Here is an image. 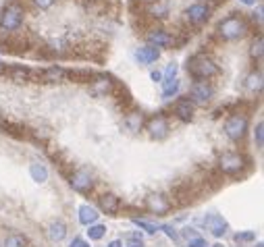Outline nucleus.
<instances>
[{
    "mask_svg": "<svg viewBox=\"0 0 264 247\" xmlns=\"http://www.w3.org/2000/svg\"><path fill=\"white\" fill-rule=\"evenodd\" d=\"M146 131H148V135H150L152 139L160 141V139L169 137L171 125H169V121H167V116H165V114H156V116H152V119L148 121Z\"/></svg>",
    "mask_w": 264,
    "mask_h": 247,
    "instance_id": "8",
    "label": "nucleus"
},
{
    "mask_svg": "<svg viewBox=\"0 0 264 247\" xmlns=\"http://www.w3.org/2000/svg\"><path fill=\"white\" fill-rule=\"evenodd\" d=\"M187 73L196 81H208L221 73L219 65H216L210 56L206 54H196L187 61Z\"/></svg>",
    "mask_w": 264,
    "mask_h": 247,
    "instance_id": "1",
    "label": "nucleus"
},
{
    "mask_svg": "<svg viewBox=\"0 0 264 247\" xmlns=\"http://www.w3.org/2000/svg\"><path fill=\"white\" fill-rule=\"evenodd\" d=\"M29 174H31V179L36 183H46V181H48V168H46L42 162H31L29 164Z\"/></svg>",
    "mask_w": 264,
    "mask_h": 247,
    "instance_id": "22",
    "label": "nucleus"
},
{
    "mask_svg": "<svg viewBox=\"0 0 264 247\" xmlns=\"http://www.w3.org/2000/svg\"><path fill=\"white\" fill-rule=\"evenodd\" d=\"M106 247H123V241H121V239H114V241H110Z\"/></svg>",
    "mask_w": 264,
    "mask_h": 247,
    "instance_id": "40",
    "label": "nucleus"
},
{
    "mask_svg": "<svg viewBox=\"0 0 264 247\" xmlns=\"http://www.w3.org/2000/svg\"><path fill=\"white\" fill-rule=\"evenodd\" d=\"M2 73H4V65H2V63H0V75H2Z\"/></svg>",
    "mask_w": 264,
    "mask_h": 247,
    "instance_id": "43",
    "label": "nucleus"
},
{
    "mask_svg": "<svg viewBox=\"0 0 264 247\" xmlns=\"http://www.w3.org/2000/svg\"><path fill=\"white\" fill-rule=\"evenodd\" d=\"M100 208H102V212H106V214L117 216L121 210V199L114 193H104L100 197Z\"/></svg>",
    "mask_w": 264,
    "mask_h": 247,
    "instance_id": "17",
    "label": "nucleus"
},
{
    "mask_svg": "<svg viewBox=\"0 0 264 247\" xmlns=\"http://www.w3.org/2000/svg\"><path fill=\"white\" fill-rule=\"evenodd\" d=\"M214 96V87L208 83V81H193L189 87V100L198 106H206Z\"/></svg>",
    "mask_w": 264,
    "mask_h": 247,
    "instance_id": "7",
    "label": "nucleus"
},
{
    "mask_svg": "<svg viewBox=\"0 0 264 247\" xmlns=\"http://www.w3.org/2000/svg\"><path fill=\"white\" fill-rule=\"evenodd\" d=\"M0 127H6V125H4V119H2V116H0Z\"/></svg>",
    "mask_w": 264,
    "mask_h": 247,
    "instance_id": "44",
    "label": "nucleus"
},
{
    "mask_svg": "<svg viewBox=\"0 0 264 247\" xmlns=\"http://www.w3.org/2000/svg\"><path fill=\"white\" fill-rule=\"evenodd\" d=\"M248 129H250V121H248V116L242 114V112H233L223 125L225 135L231 141H235V144H239V141L248 135Z\"/></svg>",
    "mask_w": 264,
    "mask_h": 247,
    "instance_id": "4",
    "label": "nucleus"
},
{
    "mask_svg": "<svg viewBox=\"0 0 264 247\" xmlns=\"http://www.w3.org/2000/svg\"><path fill=\"white\" fill-rule=\"evenodd\" d=\"M23 17H25V10L19 2H8L2 10H0V29L10 33L17 31L23 25Z\"/></svg>",
    "mask_w": 264,
    "mask_h": 247,
    "instance_id": "3",
    "label": "nucleus"
},
{
    "mask_svg": "<svg viewBox=\"0 0 264 247\" xmlns=\"http://www.w3.org/2000/svg\"><path fill=\"white\" fill-rule=\"evenodd\" d=\"M150 79L154 81V83H163V73H160V71H152V73H150Z\"/></svg>",
    "mask_w": 264,
    "mask_h": 247,
    "instance_id": "37",
    "label": "nucleus"
},
{
    "mask_svg": "<svg viewBox=\"0 0 264 247\" xmlns=\"http://www.w3.org/2000/svg\"><path fill=\"white\" fill-rule=\"evenodd\" d=\"M123 125H125V129H127L129 133H140L142 127H144V112L142 110L127 112V114H125V119H123Z\"/></svg>",
    "mask_w": 264,
    "mask_h": 247,
    "instance_id": "15",
    "label": "nucleus"
},
{
    "mask_svg": "<svg viewBox=\"0 0 264 247\" xmlns=\"http://www.w3.org/2000/svg\"><path fill=\"white\" fill-rule=\"evenodd\" d=\"M185 237L196 239V237H198V235H196V229H185Z\"/></svg>",
    "mask_w": 264,
    "mask_h": 247,
    "instance_id": "39",
    "label": "nucleus"
},
{
    "mask_svg": "<svg viewBox=\"0 0 264 247\" xmlns=\"http://www.w3.org/2000/svg\"><path fill=\"white\" fill-rule=\"evenodd\" d=\"M10 79H13L15 83H25V81L31 79V71L27 67H13L10 69Z\"/></svg>",
    "mask_w": 264,
    "mask_h": 247,
    "instance_id": "24",
    "label": "nucleus"
},
{
    "mask_svg": "<svg viewBox=\"0 0 264 247\" xmlns=\"http://www.w3.org/2000/svg\"><path fill=\"white\" fill-rule=\"evenodd\" d=\"M106 235V227L104 225H89V229H88V237L91 239V241H100L102 237Z\"/></svg>",
    "mask_w": 264,
    "mask_h": 247,
    "instance_id": "25",
    "label": "nucleus"
},
{
    "mask_svg": "<svg viewBox=\"0 0 264 247\" xmlns=\"http://www.w3.org/2000/svg\"><path fill=\"white\" fill-rule=\"evenodd\" d=\"M158 58H160V50L154 48V46H150V44L135 50V61L140 65H152V63L158 61Z\"/></svg>",
    "mask_w": 264,
    "mask_h": 247,
    "instance_id": "14",
    "label": "nucleus"
},
{
    "mask_svg": "<svg viewBox=\"0 0 264 247\" xmlns=\"http://www.w3.org/2000/svg\"><path fill=\"white\" fill-rule=\"evenodd\" d=\"M146 208L152 212V214L156 216H165L167 212L171 210V202L165 197V195H160V193H150L146 197Z\"/></svg>",
    "mask_w": 264,
    "mask_h": 247,
    "instance_id": "10",
    "label": "nucleus"
},
{
    "mask_svg": "<svg viewBox=\"0 0 264 247\" xmlns=\"http://www.w3.org/2000/svg\"><path fill=\"white\" fill-rule=\"evenodd\" d=\"M114 89V81L110 75H96L94 79L89 81V93L94 98H104L110 96Z\"/></svg>",
    "mask_w": 264,
    "mask_h": 247,
    "instance_id": "9",
    "label": "nucleus"
},
{
    "mask_svg": "<svg viewBox=\"0 0 264 247\" xmlns=\"http://www.w3.org/2000/svg\"><path fill=\"white\" fill-rule=\"evenodd\" d=\"M42 79L48 81V83H59V81L67 79V71L63 67H50V69H46L42 73Z\"/></svg>",
    "mask_w": 264,
    "mask_h": 247,
    "instance_id": "20",
    "label": "nucleus"
},
{
    "mask_svg": "<svg viewBox=\"0 0 264 247\" xmlns=\"http://www.w3.org/2000/svg\"><path fill=\"white\" fill-rule=\"evenodd\" d=\"M179 87H181V81L175 77V79H165L163 81V98L165 100H171L173 96L179 93Z\"/></svg>",
    "mask_w": 264,
    "mask_h": 247,
    "instance_id": "23",
    "label": "nucleus"
},
{
    "mask_svg": "<svg viewBox=\"0 0 264 247\" xmlns=\"http://www.w3.org/2000/svg\"><path fill=\"white\" fill-rule=\"evenodd\" d=\"M256 247H262V243H258V245H256Z\"/></svg>",
    "mask_w": 264,
    "mask_h": 247,
    "instance_id": "46",
    "label": "nucleus"
},
{
    "mask_svg": "<svg viewBox=\"0 0 264 247\" xmlns=\"http://www.w3.org/2000/svg\"><path fill=\"white\" fill-rule=\"evenodd\" d=\"M262 52H264V38H262V35H258V38L254 40V44H252L250 56L254 58V61H260V58H262Z\"/></svg>",
    "mask_w": 264,
    "mask_h": 247,
    "instance_id": "26",
    "label": "nucleus"
},
{
    "mask_svg": "<svg viewBox=\"0 0 264 247\" xmlns=\"http://www.w3.org/2000/svg\"><path fill=\"white\" fill-rule=\"evenodd\" d=\"M254 239H256V233H252V231H250V233H237V235H235V241H237V243L254 241Z\"/></svg>",
    "mask_w": 264,
    "mask_h": 247,
    "instance_id": "31",
    "label": "nucleus"
},
{
    "mask_svg": "<svg viewBox=\"0 0 264 247\" xmlns=\"http://www.w3.org/2000/svg\"><path fill=\"white\" fill-rule=\"evenodd\" d=\"M210 17V8L206 4H191L185 8V19L191 23V25H202V23H206Z\"/></svg>",
    "mask_w": 264,
    "mask_h": 247,
    "instance_id": "11",
    "label": "nucleus"
},
{
    "mask_svg": "<svg viewBox=\"0 0 264 247\" xmlns=\"http://www.w3.org/2000/svg\"><path fill=\"white\" fill-rule=\"evenodd\" d=\"M152 13H154V17H167V6H154L152 8Z\"/></svg>",
    "mask_w": 264,
    "mask_h": 247,
    "instance_id": "38",
    "label": "nucleus"
},
{
    "mask_svg": "<svg viewBox=\"0 0 264 247\" xmlns=\"http://www.w3.org/2000/svg\"><path fill=\"white\" fill-rule=\"evenodd\" d=\"M262 73L260 71H252V73L246 77V89L252 93H260L262 91Z\"/></svg>",
    "mask_w": 264,
    "mask_h": 247,
    "instance_id": "21",
    "label": "nucleus"
},
{
    "mask_svg": "<svg viewBox=\"0 0 264 247\" xmlns=\"http://www.w3.org/2000/svg\"><path fill=\"white\" fill-rule=\"evenodd\" d=\"M148 44L160 50V48H167V46L173 44V38H171V33H167L165 29H154L148 33Z\"/></svg>",
    "mask_w": 264,
    "mask_h": 247,
    "instance_id": "16",
    "label": "nucleus"
},
{
    "mask_svg": "<svg viewBox=\"0 0 264 247\" xmlns=\"http://www.w3.org/2000/svg\"><path fill=\"white\" fill-rule=\"evenodd\" d=\"M125 239H127V241L131 243L129 247H142V245H144V239H142V235H140V233H129Z\"/></svg>",
    "mask_w": 264,
    "mask_h": 247,
    "instance_id": "30",
    "label": "nucleus"
},
{
    "mask_svg": "<svg viewBox=\"0 0 264 247\" xmlns=\"http://www.w3.org/2000/svg\"><path fill=\"white\" fill-rule=\"evenodd\" d=\"M187 247H208V243H206V239H202V237H196V239H189Z\"/></svg>",
    "mask_w": 264,
    "mask_h": 247,
    "instance_id": "33",
    "label": "nucleus"
},
{
    "mask_svg": "<svg viewBox=\"0 0 264 247\" xmlns=\"http://www.w3.org/2000/svg\"><path fill=\"white\" fill-rule=\"evenodd\" d=\"M212 247H225V245H223V243H216V245H212Z\"/></svg>",
    "mask_w": 264,
    "mask_h": 247,
    "instance_id": "45",
    "label": "nucleus"
},
{
    "mask_svg": "<svg viewBox=\"0 0 264 247\" xmlns=\"http://www.w3.org/2000/svg\"><path fill=\"white\" fill-rule=\"evenodd\" d=\"M246 164H248V158L244 154H239V152H223V154L219 156V168L225 174L242 172Z\"/></svg>",
    "mask_w": 264,
    "mask_h": 247,
    "instance_id": "5",
    "label": "nucleus"
},
{
    "mask_svg": "<svg viewBox=\"0 0 264 247\" xmlns=\"http://www.w3.org/2000/svg\"><path fill=\"white\" fill-rule=\"evenodd\" d=\"M98 210L96 208H91L89 204H84V206H79V222L86 227L89 225H96V220H98Z\"/></svg>",
    "mask_w": 264,
    "mask_h": 247,
    "instance_id": "18",
    "label": "nucleus"
},
{
    "mask_svg": "<svg viewBox=\"0 0 264 247\" xmlns=\"http://www.w3.org/2000/svg\"><path fill=\"white\" fill-rule=\"evenodd\" d=\"M163 231H165V233L169 235L171 239H177V231H175L173 227H171V225H165V227H163Z\"/></svg>",
    "mask_w": 264,
    "mask_h": 247,
    "instance_id": "36",
    "label": "nucleus"
},
{
    "mask_svg": "<svg viewBox=\"0 0 264 247\" xmlns=\"http://www.w3.org/2000/svg\"><path fill=\"white\" fill-rule=\"evenodd\" d=\"M254 141H256V148L262 150L264 148V123L258 121L256 129H254Z\"/></svg>",
    "mask_w": 264,
    "mask_h": 247,
    "instance_id": "28",
    "label": "nucleus"
},
{
    "mask_svg": "<svg viewBox=\"0 0 264 247\" xmlns=\"http://www.w3.org/2000/svg\"><path fill=\"white\" fill-rule=\"evenodd\" d=\"M33 2H36V6H40L42 10H46V8L54 6V2H56V0H33Z\"/></svg>",
    "mask_w": 264,
    "mask_h": 247,
    "instance_id": "34",
    "label": "nucleus"
},
{
    "mask_svg": "<svg viewBox=\"0 0 264 247\" xmlns=\"http://www.w3.org/2000/svg\"><path fill=\"white\" fill-rule=\"evenodd\" d=\"M25 237L23 235H8V237L4 239V245L2 247H25Z\"/></svg>",
    "mask_w": 264,
    "mask_h": 247,
    "instance_id": "27",
    "label": "nucleus"
},
{
    "mask_svg": "<svg viewBox=\"0 0 264 247\" xmlns=\"http://www.w3.org/2000/svg\"><path fill=\"white\" fill-rule=\"evenodd\" d=\"M48 237H50V241H54V243H61V241L67 237V227H65V222H61V220L50 222V227H48Z\"/></svg>",
    "mask_w": 264,
    "mask_h": 247,
    "instance_id": "19",
    "label": "nucleus"
},
{
    "mask_svg": "<svg viewBox=\"0 0 264 247\" xmlns=\"http://www.w3.org/2000/svg\"><path fill=\"white\" fill-rule=\"evenodd\" d=\"M177 71H179V67H177L175 63H171V65L165 69V75H163V77H165V79H175V77H177Z\"/></svg>",
    "mask_w": 264,
    "mask_h": 247,
    "instance_id": "32",
    "label": "nucleus"
},
{
    "mask_svg": "<svg viewBox=\"0 0 264 247\" xmlns=\"http://www.w3.org/2000/svg\"><path fill=\"white\" fill-rule=\"evenodd\" d=\"M137 227L140 229H144L146 233H150V235H154V233H158V227L156 225H152V222H146V220H133Z\"/></svg>",
    "mask_w": 264,
    "mask_h": 247,
    "instance_id": "29",
    "label": "nucleus"
},
{
    "mask_svg": "<svg viewBox=\"0 0 264 247\" xmlns=\"http://www.w3.org/2000/svg\"><path fill=\"white\" fill-rule=\"evenodd\" d=\"M193 114H196V104H193L189 98H181L175 104V116L183 123L193 121Z\"/></svg>",
    "mask_w": 264,
    "mask_h": 247,
    "instance_id": "12",
    "label": "nucleus"
},
{
    "mask_svg": "<svg viewBox=\"0 0 264 247\" xmlns=\"http://www.w3.org/2000/svg\"><path fill=\"white\" fill-rule=\"evenodd\" d=\"M204 225H206V229L214 235V237H223V235L227 233V229H229L227 220L221 214H208V216L204 218Z\"/></svg>",
    "mask_w": 264,
    "mask_h": 247,
    "instance_id": "13",
    "label": "nucleus"
},
{
    "mask_svg": "<svg viewBox=\"0 0 264 247\" xmlns=\"http://www.w3.org/2000/svg\"><path fill=\"white\" fill-rule=\"evenodd\" d=\"M216 31H219V35L223 40L235 42V40H242L244 35L248 33V23H246V19L242 15L233 13V15L225 17L219 25H216Z\"/></svg>",
    "mask_w": 264,
    "mask_h": 247,
    "instance_id": "2",
    "label": "nucleus"
},
{
    "mask_svg": "<svg viewBox=\"0 0 264 247\" xmlns=\"http://www.w3.org/2000/svg\"><path fill=\"white\" fill-rule=\"evenodd\" d=\"M140 2H146V4H152V2H158V0H140Z\"/></svg>",
    "mask_w": 264,
    "mask_h": 247,
    "instance_id": "42",
    "label": "nucleus"
},
{
    "mask_svg": "<svg viewBox=\"0 0 264 247\" xmlns=\"http://www.w3.org/2000/svg\"><path fill=\"white\" fill-rule=\"evenodd\" d=\"M244 4H248V6H252V4H256V0H242Z\"/></svg>",
    "mask_w": 264,
    "mask_h": 247,
    "instance_id": "41",
    "label": "nucleus"
},
{
    "mask_svg": "<svg viewBox=\"0 0 264 247\" xmlns=\"http://www.w3.org/2000/svg\"><path fill=\"white\" fill-rule=\"evenodd\" d=\"M69 247H89V243L86 239H82V237H75L71 243H69Z\"/></svg>",
    "mask_w": 264,
    "mask_h": 247,
    "instance_id": "35",
    "label": "nucleus"
},
{
    "mask_svg": "<svg viewBox=\"0 0 264 247\" xmlns=\"http://www.w3.org/2000/svg\"><path fill=\"white\" fill-rule=\"evenodd\" d=\"M69 185L79 193H89L91 189H94L96 179H94V174H91L89 168H79L69 176Z\"/></svg>",
    "mask_w": 264,
    "mask_h": 247,
    "instance_id": "6",
    "label": "nucleus"
}]
</instances>
